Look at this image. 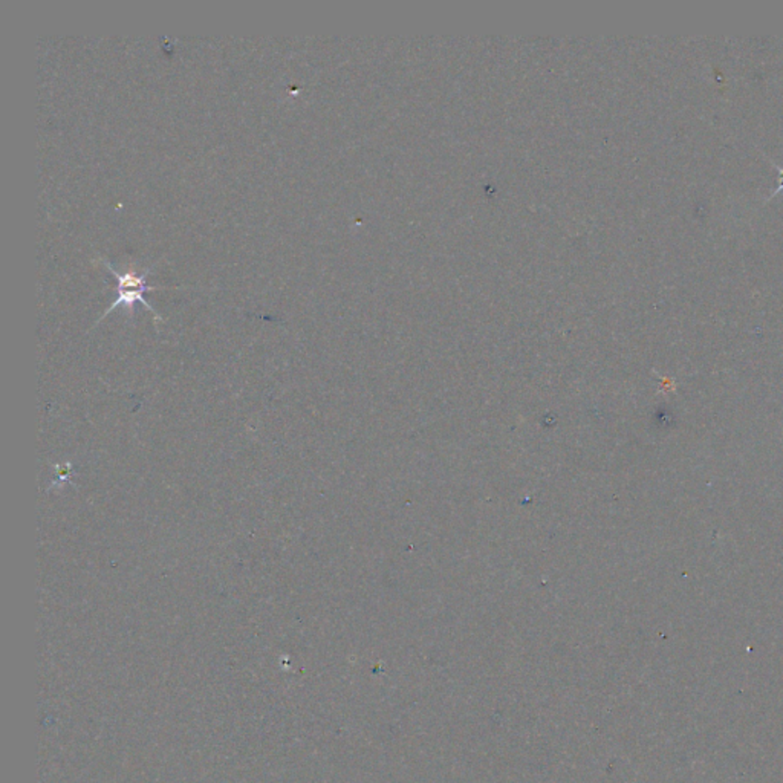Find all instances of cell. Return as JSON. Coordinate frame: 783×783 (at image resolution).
<instances>
[{
	"mask_svg": "<svg viewBox=\"0 0 783 783\" xmlns=\"http://www.w3.org/2000/svg\"><path fill=\"white\" fill-rule=\"evenodd\" d=\"M103 263H104V267L107 268V271L109 273L113 274L115 279H117L118 282V297L117 300L113 303V307H109L106 309V312L103 314L102 318L98 321H102L107 314H111V311L113 309H117L118 307H126L129 311H132V308L135 305V302H142V307L149 309V311L155 316V320H162L161 316L156 314L155 309L149 305L146 299H144V292L153 291V289H162V288H171V287H158V285H149L147 283V276L152 273L151 268L146 269L144 273L138 274L135 271H117L115 268L111 265V263L102 259Z\"/></svg>",
	"mask_w": 783,
	"mask_h": 783,
	"instance_id": "6da1fadb",
	"label": "cell"
}]
</instances>
